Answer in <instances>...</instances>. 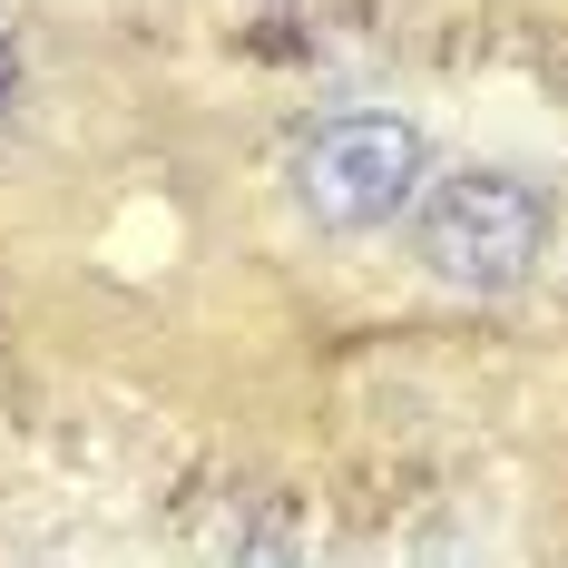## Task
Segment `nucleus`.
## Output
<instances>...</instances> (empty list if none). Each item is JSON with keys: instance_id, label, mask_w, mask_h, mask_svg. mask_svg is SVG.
<instances>
[{"instance_id": "nucleus-1", "label": "nucleus", "mask_w": 568, "mask_h": 568, "mask_svg": "<svg viewBox=\"0 0 568 568\" xmlns=\"http://www.w3.org/2000/svg\"><path fill=\"white\" fill-rule=\"evenodd\" d=\"M422 255L460 294H510L549 255V196L529 176H500V168L442 176L432 206H422Z\"/></svg>"}, {"instance_id": "nucleus-3", "label": "nucleus", "mask_w": 568, "mask_h": 568, "mask_svg": "<svg viewBox=\"0 0 568 568\" xmlns=\"http://www.w3.org/2000/svg\"><path fill=\"white\" fill-rule=\"evenodd\" d=\"M0 99H10V40H0Z\"/></svg>"}, {"instance_id": "nucleus-2", "label": "nucleus", "mask_w": 568, "mask_h": 568, "mask_svg": "<svg viewBox=\"0 0 568 568\" xmlns=\"http://www.w3.org/2000/svg\"><path fill=\"white\" fill-rule=\"evenodd\" d=\"M294 196H304L314 226H334V235L393 226L402 206L422 196V128L393 118V109L324 118V128L294 148Z\"/></svg>"}]
</instances>
